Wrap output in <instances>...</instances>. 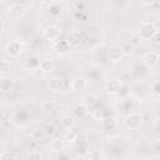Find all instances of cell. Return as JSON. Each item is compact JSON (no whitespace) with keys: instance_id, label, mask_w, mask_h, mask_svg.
Listing matches in <instances>:
<instances>
[{"instance_id":"4","label":"cell","mask_w":160,"mask_h":160,"mask_svg":"<svg viewBox=\"0 0 160 160\" xmlns=\"http://www.w3.org/2000/svg\"><path fill=\"white\" fill-rule=\"evenodd\" d=\"M21 50H22V45L18 40H12V41H10L5 45V52L9 56H12V58L19 56L21 54Z\"/></svg>"},{"instance_id":"24","label":"cell","mask_w":160,"mask_h":160,"mask_svg":"<svg viewBox=\"0 0 160 160\" xmlns=\"http://www.w3.org/2000/svg\"><path fill=\"white\" fill-rule=\"evenodd\" d=\"M31 75H32V78L34 79H36V80H40V79H42L44 76H45V72L40 69V66L38 65L36 68H34L32 69V71H31Z\"/></svg>"},{"instance_id":"26","label":"cell","mask_w":160,"mask_h":160,"mask_svg":"<svg viewBox=\"0 0 160 160\" xmlns=\"http://www.w3.org/2000/svg\"><path fill=\"white\" fill-rule=\"evenodd\" d=\"M0 160H16V155L12 151H2L0 155Z\"/></svg>"},{"instance_id":"35","label":"cell","mask_w":160,"mask_h":160,"mask_svg":"<svg viewBox=\"0 0 160 160\" xmlns=\"http://www.w3.org/2000/svg\"><path fill=\"white\" fill-rule=\"evenodd\" d=\"M2 30H4V21L0 19V32H2Z\"/></svg>"},{"instance_id":"6","label":"cell","mask_w":160,"mask_h":160,"mask_svg":"<svg viewBox=\"0 0 160 160\" xmlns=\"http://www.w3.org/2000/svg\"><path fill=\"white\" fill-rule=\"evenodd\" d=\"M122 88V81L121 79H110L106 85H105V90L108 94H118Z\"/></svg>"},{"instance_id":"16","label":"cell","mask_w":160,"mask_h":160,"mask_svg":"<svg viewBox=\"0 0 160 160\" xmlns=\"http://www.w3.org/2000/svg\"><path fill=\"white\" fill-rule=\"evenodd\" d=\"M88 109H89V108H88L85 104H79V105L75 106V109H74V114H75L76 118H79V119H84V118L88 115V112H89Z\"/></svg>"},{"instance_id":"8","label":"cell","mask_w":160,"mask_h":160,"mask_svg":"<svg viewBox=\"0 0 160 160\" xmlns=\"http://www.w3.org/2000/svg\"><path fill=\"white\" fill-rule=\"evenodd\" d=\"M49 90H51L52 92H59L64 89V79L60 76H54L50 79L49 84H48Z\"/></svg>"},{"instance_id":"18","label":"cell","mask_w":160,"mask_h":160,"mask_svg":"<svg viewBox=\"0 0 160 160\" xmlns=\"http://www.w3.org/2000/svg\"><path fill=\"white\" fill-rule=\"evenodd\" d=\"M55 109V102L54 100H44L41 102V110L45 112H51Z\"/></svg>"},{"instance_id":"2","label":"cell","mask_w":160,"mask_h":160,"mask_svg":"<svg viewBox=\"0 0 160 160\" xmlns=\"http://www.w3.org/2000/svg\"><path fill=\"white\" fill-rule=\"evenodd\" d=\"M124 124L128 129L130 130H136L141 126L142 124V116L139 112H131L129 115H126V118L124 119Z\"/></svg>"},{"instance_id":"23","label":"cell","mask_w":160,"mask_h":160,"mask_svg":"<svg viewBox=\"0 0 160 160\" xmlns=\"http://www.w3.org/2000/svg\"><path fill=\"white\" fill-rule=\"evenodd\" d=\"M86 141H88V135H86L85 132H78V135H76V140H75V144H76V145H79V146H82V145H85V144H86Z\"/></svg>"},{"instance_id":"11","label":"cell","mask_w":160,"mask_h":160,"mask_svg":"<svg viewBox=\"0 0 160 160\" xmlns=\"http://www.w3.org/2000/svg\"><path fill=\"white\" fill-rule=\"evenodd\" d=\"M70 86L72 91H84L86 89V80L84 78H74Z\"/></svg>"},{"instance_id":"20","label":"cell","mask_w":160,"mask_h":160,"mask_svg":"<svg viewBox=\"0 0 160 160\" xmlns=\"http://www.w3.org/2000/svg\"><path fill=\"white\" fill-rule=\"evenodd\" d=\"M120 48H121V51H122L124 56H129V55H131V54H132V51H134V45H132L130 41L124 42Z\"/></svg>"},{"instance_id":"3","label":"cell","mask_w":160,"mask_h":160,"mask_svg":"<svg viewBox=\"0 0 160 160\" xmlns=\"http://www.w3.org/2000/svg\"><path fill=\"white\" fill-rule=\"evenodd\" d=\"M8 14L11 19H20L26 14V6L20 2L11 4L8 9Z\"/></svg>"},{"instance_id":"29","label":"cell","mask_w":160,"mask_h":160,"mask_svg":"<svg viewBox=\"0 0 160 160\" xmlns=\"http://www.w3.org/2000/svg\"><path fill=\"white\" fill-rule=\"evenodd\" d=\"M28 160H42V155H41V152H40V151L34 150V151H31V152L29 154Z\"/></svg>"},{"instance_id":"34","label":"cell","mask_w":160,"mask_h":160,"mask_svg":"<svg viewBox=\"0 0 160 160\" xmlns=\"http://www.w3.org/2000/svg\"><path fill=\"white\" fill-rule=\"evenodd\" d=\"M5 119V112H4V110H0V121H2Z\"/></svg>"},{"instance_id":"36","label":"cell","mask_w":160,"mask_h":160,"mask_svg":"<svg viewBox=\"0 0 160 160\" xmlns=\"http://www.w3.org/2000/svg\"><path fill=\"white\" fill-rule=\"evenodd\" d=\"M0 50H1V48H0Z\"/></svg>"},{"instance_id":"21","label":"cell","mask_w":160,"mask_h":160,"mask_svg":"<svg viewBox=\"0 0 160 160\" xmlns=\"http://www.w3.org/2000/svg\"><path fill=\"white\" fill-rule=\"evenodd\" d=\"M55 50L58 51V52H60V54H65L68 50H69V45L66 44V41H59V42H56L55 44Z\"/></svg>"},{"instance_id":"12","label":"cell","mask_w":160,"mask_h":160,"mask_svg":"<svg viewBox=\"0 0 160 160\" xmlns=\"http://www.w3.org/2000/svg\"><path fill=\"white\" fill-rule=\"evenodd\" d=\"M14 89V80L10 76H5L0 79V91L9 92Z\"/></svg>"},{"instance_id":"14","label":"cell","mask_w":160,"mask_h":160,"mask_svg":"<svg viewBox=\"0 0 160 160\" xmlns=\"http://www.w3.org/2000/svg\"><path fill=\"white\" fill-rule=\"evenodd\" d=\"M116 125H118V120L115 116H108L102 119V128L105 130H112L116 128Z\"/></svg>"},{"instance_id":"9","label":"cell","mask_w":160,"mask_h":160,"mask_svg":"<svg viewBox=\"0 0 160 160\" xmlns=\"http://www.w3.org/2000/svg\"><path fill=\"white\" fill-rule=\"evenodd\" d=\"M44 35L48 40H56L60 36V28L56 26V25H50L45 29Z\"/></svg>"},{"instance_id":"33","label":"cell","mask_w":160,"mask_h":160,"mask_svg":"<svg viewBox=\"0 0 160 160\" xmlns=\"http://www.w3.org/2000/svg\"><path fill=\"white\" fill-rule=\"evenodd\" d=\"M154 130L156 132H159V118H155V121H154Z\"/></svg>"},{"instance_id":"17","label":"cell","mask_w":160,"mask_h":160,"mask_svg":"<svg viewBox=\"0 0 160 160\" xmlns=\"http://www.w3.org/2000/svg\"><path fill=\"white\" fill-rule=\"evenodd\" d=\"M64 148H65V142L61 139H54L50 142V150L54 152H59V151L64 150Z\"/></svg>"},{"instance_id":"27","label":"cell","mask_w":160,"mask_h":160,"mask_svg":"<svg viewBox=\"0 0 160 160\" xmlns=\"http://www.w3.org/2000/svg\"><path fill=\"white\" fill-rule=\"evenodd\" d=\"M96 102V96L95 95H86L85 96V105L89 108V106H92Z\"/></svg>"},{"instance_id":"7","label":"cell","mask_w":160,"mask_h":160,"mask_svg":"<svg viewBox=\"0 0 160 160\" xmlns=\"http://www.w3.org/2000/svg\"><path fill=\"white\" fill-rule=\"evenodd\" d=\"M81 32L80 31H78V30H72V31H70L69 34H68V38H66V44L69 45V46H71V48H76V46H79L80 45V42H81Z\"/></svg>"},{"instance_id":"13","label":"cell","mask_w":160,"mask_h":160,"mask_svg":"<svg viewBox=\"0 0 160 160\" xmlns=\"http://www.w3.org/2000/svg\"><path fill=\"white\" fill-rule=\"evenodd\" d=\"M59 122H60V126L62 128V129H71L72 126H74V124H75V118L72 116V115H64L60 120H59Z\"/></svg>"},{"instance_id":"31","label":"cell","mask_w":160,"mask_h":160,"mask_svg":"<svg viewBox=\"0 0 160 160\" xmlns=\"http://www.w3.org/2000/svg\"><path fill=\"white\" fill-rule=\"evenodd\" d=\"M100 159H101L100 152H99V151H92V152L90 154V159H89V160H100Z\"/></svg>"},{"instance_id":"25","label":"cell","mask_w":160,"mask_h":160,"mask_svg":"<svg viewBox=\"0 0 160 160\" xmlns=\"http://www.w3.org/2000/svg\"><path fill=\"white\" fill-rule=\"evenodd\" d=\"M76 135H78L76 131L69 129V130L66 131V134H65V140H66L68 142H71V144H72V142H75V140H76Z\"/></svg>"},{"instance_id":"5","label":"cell","mask_w":160,"mask_h":160,"mask_svg":"<svg viewBox=\"0 0 160 160\" xmlns=\"http://www.w3.org/2000/svg\"><path fill=\"white\" fill-rule=\"evenodd\" d=\"M141 60H142V62H144L148 68H154V66H156L158 62H159V55H158V52H155V51H146V52L142 55Z\"/></svg>"},{"instance_id":"22","label":"cell","mask_w":160,"mask_h":160,"mask_svg":"<svg viewBox=\"0 0 160 160\" xmlns=\"http://www.w3.org/2000/svg\"><path fill=\"white\" fill-rule=\"evenodd\" d=\"M44 136H45V134H44V130H42L41 128H35V129H32V131H31V138H32L34 140H41Z\"/></svg>"},{"instance_id":"28","label":"cell","mask_w":160,"mask_h":160,"mask_svg":"<svg viewBox=\"0 0 160 160\" xmlns=\"http://www.w3.org/2000/svg\"><path fill=\"white\" fill-rule=\"evenodd\" d=\"M9 69H10L9 61L5 59H1L0 60V72H6V71H9Z\"/></svg>"},{"instance_id":"19","label":"cell","mask_w":160,"mask_h":160,"mask_svg":"<svg viewBox=\"0 0 160 160\" xmlns=\"http://www.w3.org/2000/svg\"><path fill=\"white\" fill-rule=\"evenodd\" d=\"M42 130H44V134H45V136H52V135H55V132H56V126L52 124V122H48L44 128H42Z\"/></svg>"},{"instance_id":"32","label":"cell","mask_w":160,"mask_h":160,"mask_svg":"<svg viewBox=\"0 0 160 160\" xmlns=\"http://www.w3.org/2000/svg\"><path fill=\"white\" fill-rule=\"evenodd\" d=\"M152 92L155 94V98L158 99V95H159V82H155V84H154V90H152Z\"/></svg>"},{"instance_id":"1","label":"cell","mask_w":160,"mask_h":160,"mask_svg":"<svg viewBox=\"0 0 160 160\" xmlns=\"http://www.w3.org/2000/svg\"><path fill=\"white\" fill-rule=\"evenodd\" d=\"M159 34L158 26L152 22V21H144L140 26H139V31H138V38L142 39V40H149L152 39L155 35Z\"/></svg>"},{"instance_id":"10","label":"cell","mask_w":160,"mask_h":160,"mask_svg":"<svg viewBox=\"0 0 160 160\" xmlns=\"http://www.w3.org/2000/svg\"><path fill=\"white\" fill-rule=\"evenodd\" d=\"M108 56L111 61H120L124 58V54H122L120 46H111L108 50Z\"/></svg>"},{"instance_id":"15","label":"cell","mask_w":160,"mask_h":160,"mask_svg":"<svg viewBox=\"0 0 160 160\" xmlns=\"http://www.w3.org/2000/svg\"><path fill=\"white\" fill-rule=\"evenodd\" d=\"M39 66H40V69L46 74V72H50V71L54 70V68H55V62H54V60H51V59H45V60L40 61Z\"/></svg>"},{"instance_id":"30","label":"cell","mask_w":160,"mask_h":160,"mask_svg":"<svg viewBox=\"0 0 160 160\" xmlns=\"http://www.w3.org/2000/svg\"><path fill=\"white\" fill-rule=\"evenodd\" d=\"M92 118H94L95 120H102V119H104V118H102V110H100V109L94 110V112H92Z\"/></svg>"}]
</instances>
